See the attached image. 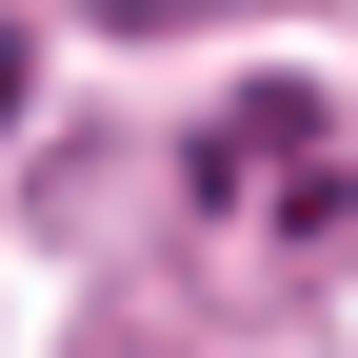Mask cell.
<instances>
[{"label":"cell","mask_w":358,"mask_h":358,"mask_svg":"<svg viewBox=\"0 0 358 358\" xmlns=\"http://www.w3.org/2000/svg\"><path fill=\"white\" fill-rule=\"evenodd\" d=\"M0 120H20V20H0Z\"/></svg>","instance_id":"cell-3"},{"label":"cell","mask_w":358,"mask_h":358,"mask_svg":"<svg viewBox=\"0 0 358 358\" xmlns=\"http://www.w3.org/2000/svg\"><path fill=\"white\" fill-rule=\"evenodd\" d=\"M80 20H120V40H159V20H239V0H80Z\"/></svg>","instance_id":"cell-2"},{"label":"cell","mask_w":358,"mask_h":358,"mask_svg":"<svg viewBox=\"0 0 358 358\" xmlns=\"http://www.w3.org/2000/svg\"><path fill=\"white\" fill-rule=\"evenodd\" d=\"M179 179H199V219L259 239V259H338L358 239V140H338L319 80H239V100L179 140Z\"/></svg>","instance_id":"cell-1"}]
</instances>
